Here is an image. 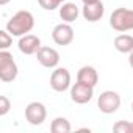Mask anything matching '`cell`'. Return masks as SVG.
Returning <instances> with one entry per match:
<instances>
[{"instance_id":"1","label":"cell","mask_w":133,"mask_h":133,"mask_svg":"<svg viewBox=\"0 0 133 133\" xmlns=\"http://www.w3.org/2000/svg\"><path fill=\"white\" fill-rule=\"evenodd\" d=\"M35 27V17L30 11L27 10H21L17 11L13 17H10V21L6 22V30L13 35V36H24L28 35Z\"/></svg>"},{"instance_id":"2","label":"cell","mask_w":133,"mask_h":133,"mask_svg":"<svg viewBox=\"0 0 133 133\" xmlns=\"http://www.w3.org/2000/svg\"><path fill=\"white\" fill-rule=\"evenodd\" d=\"M110 25L113 30H116L119 33L133 30V10L116 8L110 16Z\"/></svg>"},{"instance_id":"3","label":"cell","mask_w":133,"mask_h":133,"mask_svg":"<svg viewBox=\"0 0 133 133\" xmlns=\"http://www.w3.org/2000/svg\"><path fill=\"white\" fill-rule=\"evenodd\" d=\"M17 74H19V68L13 55L8 50H0V80L10 83L16 80Z\"/></svg>"},{"instance_id":"4","label":"cell","mask_w":133,"mask_h":133,"mask_svg":"<svg viewBox=\"0 0 133 133\" xmlns=\"http://www.w3.org/2000/svg\"><path fill=\"white\" fill-rule=\"evenodd\" d=\"M97 107H99V110L103 114H113V113H116L119 110V107H121V96H119V92L111 91V89L103 91L99 96Z\"/></svg>"},{"instance_id":"5","label":"cell","mask_w":133,"mask_h":133,"mask_svg":"<svg viewBox=\"0 0 133 133\" xmlns=\"http://www.w3.org/2000/svg\"><path fill=\"white\" fill-rule=\"evenodd\" d=\"M72 77L71 72L66 68H55V71L50 75V88L56 92H64L71 89L72 86Z\"/></svg>"},{"instance_id":"6","label":"cell","mask_w":133,"mask_h":133,"mask_svg":"<svg viewBox=\"0 0 133 133\" xmlns=\"http://www.w3.org/2000/svg\"><path fill=\"white\" fill-rule=\"evenodd\" d=\"M25 119L30 125H41L47 119V108L41 102H30L25 107Z\"/></svg>"},{"instance_id":"7","label":"cell","mask_w":133,"mask_h":133,"mask_svg":"<svg viewBox=\"0 0 133 133\" xmlns=\"http://www.w3.org/2000/svg\"><path fill=\"white\" fill-rule=\"evenodd\" d=\"M74 36H75L74 28L68 22L58 24L52 31V39L56 45H69L74 41Z\"/></svg>"},{"instance_id":"8","label":"cell","mask_w":133,"mask_h":133,"mask_svg":"<svg viewBox=\"0 0 133 133\" xmlns=\"http://www.w3.org/2000/svg\"><path fill=\"white\" fill-rule=\"evenodd\" d=\"M92 96H94V88L92 86L83 85L80 82H77L75 85L71 86V100L78 103V105H85V103L91 102Z\"/></svg>"},{"instance_id":"9","label":"cell","mask_w":133,"mask_h":133,"mask_svg":"<svg viewBox=\"0 0 133 133\" xmlns=\"http://www.w3.org/2000/svg\"><path fill=\"white\" fill-rule=\"evenodd\" d=\"M36 58H38L39 64L47 68V69H55L59 63V53L53 47H47V45H42L38 50Z\"/></svg>"},{"instance_id":"10","label":"cell","mask_w":133,"mask_h":133,"mask_svg":"<svg viewBox=\"0 0 133 133\" xmlns=\"http://www.w3.org/2000/svg\"><path fill=\"white\" fill-rule=\"evenodd\" d=\"M17 47L21 50V53L24 55H36L38 50L42 47L41 45V39L39 36L36 35H24L19 38V42H17Z\"/></svg>"},{"instance_id":"11","label":"cell","mask_w":133,"mask_h":133,"mask_svg":"<svg viewBox=\"0 0 133 133\" xmlns=\"http://www.w3.org/2000/svg\"><path fill=\"white\" fill-rule=\"evenodd\" d=\"M105 14V6L100 0L97 2H91V3H83V8H82V16L85 21L88 22H97L103 17Z\"/></svg>"},{"instance_id":"12","label":"cell","mask_w":133,"mask_h":133,"mask_svg":"<svg viewBox=\"0 0 133 133\" xmlns=\"http://www.w3.org/2000/svg\"><path fill=\"white\" fill-rule=\"evenodd\" d=\"M77 82L96 88L99 83V74H97L96 68H92V66H83V68H80L77 72Z\"/></svg>"},{"instance_id":"13","label":"cell","mask_w":133,"mask_h":133,"mask_svg":"<svg viewBox=\"0 0 133 133\" xmlns=\"http://www.w3.org/2000/svg\"><path fill=\"white\" fill-rule=\"evenodd\" d=\"M59 10V17L63 22H68V24H72L77 21V17L80 16V8L72 3V2H64L61 3V6L58 8Z\"/></svg>"},{"instance_id":"14","label":"cell","mask_w":133,"mask_h":133,"mask_svg":"<svg viewBox=\"0 0 133 133\" xmlns=\"http://www.w3.org/2000/svg\"><path fill=\"white\" fill-rule=\"evenodd\" d=\"M114 49L121 53H131L133 52V36L131 35H117L114 38Z\"/></svg>"},{"instance_id":"15","label":"cell","mask_w":133,"mask_h":133,"mask_svg":"<svg viewBox=\"0 0 133 133\" xmlns=\"http://www.w3.org/2000/svg\"><path fill=\"white\" fill-rule=\"evenodd\" d=\"M50 130H52V133H69L72 130V125H71V122L66 119V117L58 116V117H55L52 121Z\"/></svg>"},{"instance_id":"16","label":"cell","mask_w":133,"mask_h":133,"mask_svg":"<svg viewBox=\"0 0 133 133\" xmlns=\"http://www.w3.org/2000/svg\"><path fill=\"white\" fill-rule=\"evenodd\" d=\"M11 44H13V35L6 28L5 30H0V49L6 50Z\"/></svg>"},{"instance_id":"17","label":"cell","mask_w":133,"mask_h":133,"mask_svg":"<svg viewBox=\"0 0 133 133\" xmlns=\"http://www.w3.org/2000/svg\"><path fill=\"white\" fill-rule=\"evenodd\" d=\"M113 130L116 133H131V122H128V121H117L113 125Z\"/></svg>"},{"instance_id":"18","label":"cell","mask_w":133,"mask_h":133,"mask_svg":"<svg viewBox=\"0 0 133 133\" xmlns=\"http://www.w3.org/2000/svg\"><path fill=\"white\" fill-rule=\"evenodd\" d=\"M38 3H39L41 8H44L47 11H53V10H56V8L61 6L59 0H38Z\"/></svg>"},{"instance_id":"19","label":"cell","mask_w":133,"mask_h":133,"mask_svg":"<svg viewBox=\"0 0 133 133\" xmlns=\"http://www.w3.org/2000/svg\"><path fill=\"white\" fill-rule=\"evenodd\" d=\"M11 110V102L6 96H0V116L8 114V111Z\"/></svg>"},{"instance_id":"20","label":"cell","mask_w":133,"mask_h":133,"mask_svg":"<svg viewBox=\"0 0 133 133\" xmlns=\"http://www.w3.org/2000/svg\"><path fill=\"white\" fill-rule=\"evenodd\" d=\"M128 64H130V68L133 69V52L128 53Z\"/></svg>"},{"instance_id":"21","label":"cell","mask_w":133,"mask_h":133,"mask_svg":"<svg viewBox=\"0 0 133 133\" xmlns=\"http://www.w3.org/2000/svg\"><path fill=\"white\" fill-rule=\"evenodd\" d=\"M11 2V0H0V5H2V6H5V5H8Z\"/></svg>"},{"instance_id":"22","label":"cell","mask_w":133,"mask_h":133,"mask_svg":"<svg viewBox=\"0 0 133 133\" xmlns=\"http://www.w3.org/2000/svg\"><path fill=\"white\" fill-rule=\"evenodd\" d=\"M83 3H91V2H97V0H82Z\"/></svg>"},{"instance_id":"23","label":"cell","mask_w":133,"mask_h":133,"mask_svg":"<svg viewBox=\"0 0 133 133\" xmlns=\"http://www.w3.org/2000/svg\"><path fill=\"white\" fill-rule=\"evenodd\" d=\"M131 133H133V122H131Z\"/></svg>"},{"instance_id":"24","label":"cell","mask_w":133,"mask_h":133,"mask_svg":"<svg viewBox=\"0 0 133 133\" xmlns=\"http://www.w3.org/2000/svg\"><path fill=\"white\" fill-rule=\"evenodd\" d=\"M59 2H61V3H64V2H66V0H59Z\"/></svg>"},{"instance_id":"25","label":"cell","mask_w":133,"mask_h":133,"mask_svg":"<svg viewBox=\"0 0 133 133\" xmlns=\"http://www.w3.org/2000/svg\"><path fill=\"white\" fill-rule=\"evenodd\" d=\"M131 111H133V102H131Z\"/></svg>"}]
</instances>
